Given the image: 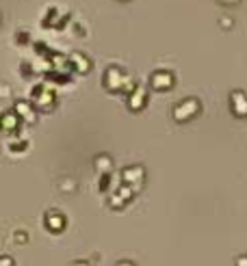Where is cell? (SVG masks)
Segmentation results:
<instances>
[{
    "label": "cell",
    "mask_w": 247,
    "mask_h": 266,
    "mask_svg": "<svg viewBox=\"0 0 247 266\" xmlns=\"http://www.w3.org/2000/svg\"><path fill=\"white\" fill-rule=\"evenodd\" d=\"M198 110H200L198 102H195V100H186V102H182L180 106L174 110V117L178 121H186V119H191L193 115H198Z\"/></svg>",
    "instance_id": "cell-1"
},
{
    "label": "cell",
    "mask_w": 247,
    "mask_h": 266,
    "mask_svg": "<svg viewBox=\"0 0 247 266\" xmlns=\"http://www.w3.org/2000/svg\"><path fill=\"white\" fill-rule=\"evenodd\" d=\"M232 113L236 117H247V97L240 91L232 93Z\"/></svg>",
    "instance_id": "cell-2"
},
{
    "label": "cell",
    "mask_w": 247,
    "mask_h": 266,
    "mask_svg": "<svg viewBox=\"0 0 247 266\" xmlns=\"http://www.w3.org/2000/svg\"><path fill=\"white\" fill-rule=\"evenodd\" d=\"M141 178H143L141 167H132V169H126V171H124V180L126 182H134V180H141Z\"/></svg>",
    "instance_id": "cell-3"
},
{
    "label": "cell",
    "mask_w": 247,
    "mask_h": 266,
    "mask_svg": "<svg viewBox=\"0 0 247 266\" xmlns=\"http://www.w3.org/2000/svg\"><path fill=\"white\" fill-rule=\"evenodd\" d=\"M152 84L154 87H169L172 84V76H167V74H156L154 78H152Z\"/></svg>",
    "instance_id": "cell-4"
},
{
    "label": "cell",
    "mask_w": 247,
    "mask_h": 266,
    "mask_svg": "<svg viewBox=\"0 0 247 266\" xmlns=\"http://www.w3.org/2000/svg\"><path fill=\"white\" fill-rule=\"evenodd\" d=\"M236 266H247V256H240L236 260Z\"/></svg>",
    "instance_id": "cell-5"
},
{
    "label": "cell",
    "mask_w": 247,
    "mask_h": 266,
    "mask_svg": "<svg viewBox=\"0 0 247 266\" xmlns=\"http://www.w3.org/2000/svg\"><path fill=\"white\" fill-rule=\"evenodd\" d=\"M120 266H132V264H128V262H124V264H120Z\"/></svg>",
    "instance_id": "cell-6"
}]
</instances>
